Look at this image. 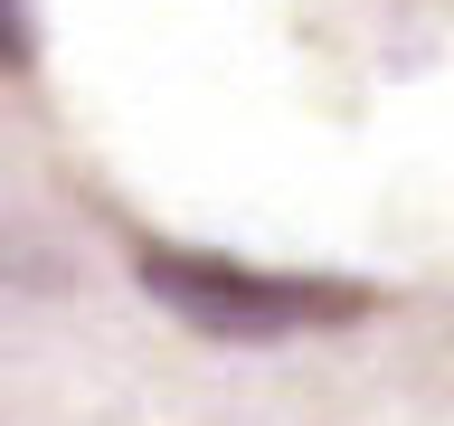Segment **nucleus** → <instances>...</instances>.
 Wrapping results in <instances>:
<instances>
[{
    "instance_id": "nucleus-1",
    "label": "nucleus",
    "mask_w": 454,
    "mask_h": 426,
    "mask_svg": "<svg viewBox=\"0 0 454 426\" xmlns=\"http://www.w3.org/2000/svg\"><path fill=\"white\" fill-rule=\"evenodd\" d=\"M142 284L218 341H294V332H332V322L369 312L360 284L275 275V265H237V256H199V247H142Z\"/></svg>"
},
{
    "instance_id": "nucleus-2",
    "label": "nucleus",
    "mask_w": 454,
    "mask_h": 426,
    "mask_svg": "<svg viewBox=\"0 0 454 426\" xmlns=\"http://www.w3.org/2000/svg\"><path fill=\"white\" fill-rule=\"evenodd\" d=\"M28 0H0V67H28Z\"/></svg>"
}]
</instances>
